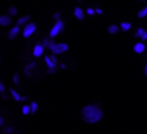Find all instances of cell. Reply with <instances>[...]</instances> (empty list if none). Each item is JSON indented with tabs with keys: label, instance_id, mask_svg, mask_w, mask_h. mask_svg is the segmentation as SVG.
<instances>
[{
	"label": "cell",
	"instance_id": "cell-30",
	"mask_svg": "<svg viewBox=\"0 0 147 134\" xmlns=\"http://www.w3.org/2000/svg\"><path fill=\"white\" fill-rule=\"evenodd\" d=\"M0 25H1V16H0Z\"/></svg>",
	"mask_w": 147,
	"mask_h": 134
},
{
	"label": "cell",
	"instance_id": "cell-8",
	"mask_svg": "<svg viewBox=\"0 0 147 134\" xmlns=\"http://www.w3.org/2000/svg\"><path fill=\"white\" fill-rule=\"evenodd\" d=\"M133 50H134V52H136V53H143L144 50H146V46H144L143 42H138V43H136V44H134Z\"/></svg>",
	"mask_w": 147,
	"mask_h": 134
},
{
	"label": "cell",
	"instance_id": "cell-17",
	"mask_svg": "<svg viewBox=\"0 0 147 134\" xmlns=\"http://www.w3.org/2000/svg\"><path fill=\"white\" fill-rule=\"evenodd\" d=\"M144 31H146V30H144V29L139 28V29H138V30H137V31H136V34H134V35H136V36H137V38H142V35H143V34H144Z\"/></svg>",
	"mask_w": 147,
	"mask_h": 134
},
{
	"label": "cell",
	"instance_id": "cell-15",
	"mask_svg": "<svg viewBox=\"0 0 147 134\" xmlns=\"http://www.w3.org/2000/svg\"><path fill=\"white\" fill-rule=\"evenodd\" d=\"M120 29L124 31H129L131 29V24L130 22H121L120 24Z\"/></svg>",
	"mask_w": 147,
	"mask_h": 134
},
{
	"label": "cell",
	"instance_id": "cell-24",
	"mask_svg": "<svg viewBox=\"0 0 147 134\" xmlns=\"http://www.w3.org/2000/svg\"><path fill=\"white\" fill-rule=\"evenodd\" d=\"M13 81H14V83H18V74H14L13 75Z\"/></svg>",
	"mask_w": 147,
	"mask_h": 134
},
{
	"label": "cell",
	"instance_id": "cell-12",
	"mask_svg": "<svg viewBox=\"0 0 147 134\" xmlns=\"http://www.w3.org/2000/svg\"><path fill=\"white\" fill-rule=\"evenodd\" d=\"M11 95L13 96V99L16 102H21V100H24V99H25L24 96H21V95H20L18 92H17L16 90H13V89H11Z\"/></svg>",
	"mask_w": 147,
	"mask_h": 134
},
{
	"label": "cell",
	"instance_id": "cell-6",
	"mask_svg": "<svg viewBox=\"0 0 147 134\" xmlns=\"http://www.w3.org/2000/svg\"><path fill=\"white\" fill-rule=\"evenodd\" d=\"M20 34V26H13V28H11V30L8 31V38L9 39H14L17 35Z\"/></svg>",
	"mask_w": 147,
	"mask_h": 134
},
{
	"label": "cell",
	"instance_id": "cell-9",
	"mask_svg": "<svg viewBox=\"0 0 147 134\" xmlns=\"http://www.w3.org/2000/svg\"><path fill=\"white\" fill-rule=\"evenodd\" d=\"M45 60H46V63H47V65H48V73H53L55 72V68H56V64L51 60V57L50 56H46L45 57Z\"/></svg>",
	"mask_w": 147,
	"mask_h": 134
},
{
	"label": "cell",
	"instance_id": "cell-2",
	"mask_svg": "<svg viewBox=\"0 0 147 134\" xmlns=\"http://www.w3.org/2000/svg\"><path fill=\"white\" fill-rule=\"evenodd\" d=\"M48 48L52 51L53 55H60V53H64L69 50V46L67 43H55L52 38H50V43H48Z\"/></svg>",
	"mask_w": 147,
	"mask_h": 134
},
{
	"label": "cell",
	"instance_id": "cell-16",
	"mask_svg": "<svg viewBox=\"0 0 147 134\" xmlns=\"http://www.w3.org/2000/svg\"><path fill=\"white\" fill-rule=\"evenodd\" d=\"M8 12H9V16H11V17H14V16L17 14V8H16V7L12 5V7H9Z\"/></svg>",
	"mask_w": 147,
	"mask_h": 134
},
{
	"label": "cell",
	"instance_id": "cell-22",
	"mask_svg": "<svg viewBox=\"0 0 147 134\" xmlns=\"http://www.w3.org/2000/svg\"><path fill=\"white\" fill-rule=\"evenodd\" d=\"M4 91H5V86H4L3 82L0 81V92H1V94H4Z\"/></svg>",
	"mask_w": 147,
	"mask_h": 134
},
{
	"label": "cell",
	"instance_id": "cell-7",
	"mask_svg": "<svg viewBox=\"0 0 147 134\" xmlns=\"http://www.w3.org/2000/svg\"><path fill=\"white\" fill-rule=\"evenodd\" d=\"M74 17L80 21H82L85 18V12H83V9L81 7H76L74 8Z\"/></svg>",
	"mask_w": 147,
	"mask_h": 134
},
{
	"label": "cell",
	"instance_id": "cell-5",
	"mask_svg": "<svg viewBox=\"0 0 147 134\" xmlns=\"http://www.w3.org/2000/svg\"><path fill=\"white\" fill-rule=\"evenodd\" d=\"M43 52H45V47H43V44H35V47H34V50H33L34 57H40V56L43 55Z\"/></svg>",
	"mask_w": 147,
	"mask_h": 134
},
{
	"label": "cell",
	"instance_id": "cell-13",
	"mask_svg": "<svg viewBox=\"0 0 147 134\" xmlns=\"http://www.w3.org/2000/svg\"><path fill=\"white\" fill-rule=\"evenodd\" d=\"M107 30H108L109 34H117L119 33V30H120V26H117V25H115L113 24V25H109Z\"/></svg>",
	"mask_w": 147,
	"mask_h": 134
},
{
	"label": "cell",
	"instance_id": "cell-18",
	"mask_svg": "<svg viewBox=\"0 0 147 134\" xmlns=\"http://www.w3.org/2000/svg\"><path fill=\"white\" fill-rule=\"evenodd\" d=\"M30 107H31V113H35V112L38 111V103H36V102H31Z\"/></svg>",
	"mask_w": 147,
	"mask_h": 134
},
{
	"label": "cell",
	"instance_id": "cell-19",
	"mask_svg": "<svg viewBox=\"0 0 147 134\" xmlns=\"http://www.w3.org/2000/svg\"><path fill=\"white\" fill-rule=\"evenodd\" d=\"M22 113H24V114L31 113V107H30V106H24V107H22Z\"/></svg>",
	"mask_w": 147,
	"mask_h": 134
},
{
	"label": "cell",
	"instance_id": "cell-28",
	"mask_svg": "<svg viewBox=\"0 0 147 134\" xmlns=\"http://www.w3.org/2000/svg\"><path fill=\"white\" fill-rule=\"evenodd\" d=\"M144 74H146V75H147V64H146V65H144Z\"/></svg>",
	"mask_w": 147,
	"mask_h": 134
},
{
	"label": "cell",
	"instance_id": "cell-31",
	"mask_svg": "<svg viewBox=\"0 0 147 134\" xmlns=\"http://www.w3.org/2000/svg\"><path fill=\"white\" fill-rule=\"evenodd\" d=\"M139 1H144V0H139Z\"/></svg>",
	"mask_w": 147,
	"mask_h": 134
},
{
	"label": "cell",
	"instance_id": "cell-27",
	"mask_svg": "<svg viewBox=\"0 0 147 134\" xmlns=\"http://www.w3.org/2000/svg\"><path fill=\"white\" fill-rule=\"evenodd\" d=\"M95 13H98V14H102V13H103V11H102V9H100V8H96V9H95Z\"/></svg>",
	"mask_w": 147,
	"mask_h": 134
},
{
	"label": "cell",
	"instance_id": "cell-10",
	"mask_svg": "<svg viewBox=\"0 0 147 134\" xmlns=\"http://www.w3.org/2000/svg\"><path fill=\"white\" fill-rule=\"evenodd\" d=\"M30 22V16H22V17H20L18 20H17V26H25V25H28V24Z\"/></svg>",
	"mask_w": 147,
	"mask_h": 134
},
{
	"label": "cell",
	"instance_id": "cell-1",
	"mask_svg": "<svg viewBox=\"0 0 147 134\" xmlns=\"http://www.w3.org/2000/svg\"><path fill=\"white\" fill-rule=\"evenodd\" d=\"M82 120L87 124H96L102 120L103 111L95 104H87L82 108Z\"/></svg>",
	"mask_w": 147,
	"mask_h": 134
},
{
	"label": "cell",
	"instance_id": "cell-21",
	"mask_svg": "<svg viewBox=\"0 0 147 134\" xmlns=\"http://www.w3.org/2000/svg\"><path fill=\"white\" fill-rule=\"evenodd\" d=\"M86 13H87V14H90V16H94V14H95V9H92V8H87V9H86Z\"/></svg>",
	"mask_w": 147,
	"mask_h": 134
},
{
	"label": "cell",
	"instance_id": "cell-4",
	"mask_svg": "<svg viewBox=\"0 0 147 134\" xmlns=\"http://www.w3.org/2000/svg\"><path fill=\"white\" fill-rule=\"evenodd\" d=\"M36 31V25L34 22H29L28 25L24 26V30H22V35L24 38H30L34 33Z\"/></svg>",
	"mask_w": 147,
	"mask_h": 134
},
{
	"label": "cell",
	"instance_id": "cell-14",
	"mask_svg": "<svg viewBox=\"0 0 147 134\" xmlns=\"http://www.w3.org/2000/svg\"><path fill=\"white\" fill-rule=\"evenodd\" d=\"M137 16H138V18H144V17L147 16V5L143 7L142 9H139L138 13H137Z\"/></svg>",
	"mask_w": 147,
	"mask_h": 134
},
{
	"label": "cell",
	"instance_id": "cell-29",
	"mask_svg": "<svg viewBox=\"0 0 147 134\" xmlns=\"http://www.w3.org/2000/svg\"><path fill=\"white\" fill-rule=\"evenodd\" d=\"M0 125H3V119L0 117Z\"/></svg>",
	"mask_w": 147,
	"mask_h": 134
},
{
	"label": "cell",
	"instance_id": "cell-23",
	"mask_svg": "<svg viewBox=\"0 0 147 134\" xmlns=\"http://www.w3.org/2000/svg\"><path fill=\"white\" fill-rule=\"evenodd\" d=\"M53 18H55L56 21H59V20H60V12H57V13H55V14H53Z\"/></svg>",
	"mask_w": 147,
	"mask_h": 134
},
{
	"label": "cell",
	"instance_id": "cell-11",
	"mask_svg": "<svg viewBox=\"0 0 147 134\" xmlns=\"http://www.w3.org/2000/svg\"><path fill=\"white\" fill-rule=\"evenodd\" d=\"M12 25V17L9 14L1 16V26H11Z\"/></svg>",
	"mask_w": 147,
	"mask_h": 134
},
{
	"label": "cell",
	"instance_id": "cell-26",
	"mask_svg": "<svg viewBox=\"0 0 147 134\" xmlns=\"http://www.w3.org/2000/svg\"><path fill=\"white\" fill-rule=\"evenodd\" d=\"M141 39H142V40H146V39H147V31H144V34H143V35H142V38H141Z\"/></svg>",
	"mask_w": 147,
	"mask_h": 134
},
{
	"label": "cell",
	"instance_id": "cell-25",
	"mask_svg": "<svg viewBox=\"0 0 147 134\" xmlns=\"http://www.w3.org/2000/svg\"><path fill=\"white\" fill-rule=\"evenodd\" d=\"M51 57V60H52L53 63H55V64H57V59H56V56L55 55H52V56H50Z\"/></svg>",
	"mask_w": 147,
	"mask_h": 134
},
{
	"label": "cell",
	"instance_id": "cell-20",
	"mask_svg": "<svg viewBox=\"0 0 147 134\" xmlns=\"http://www.w3.org/2000/svg\"><path fill=\"white\" fill-rule=\"evenodd\" d=\"M34 65H35V64H34V63H31V64H29L28 65V67H26V69H25V73H26V74H30V69H33V68H34Z\"/></svg>",
	"mask_w": 147,
	"mask_h": 134
},
{
	"label": "cell",
	"instance_id": "cell-3",
	"mask_svg": "<svg viewBox=\"0 0 147 134\" xmlns=\"http://www.w3.org/2000/svg\"><path fill=\"white\" fill-rule=\"evenodd\" d=\"M64 26H65V24H64V21H63V20L56 21L55 25L52 26V29H51V31H50V38H52V39H53L56 35H59L61 31L64 30Z\"/></svg>",
	"mask_w": 147,
	"mask_h": 134
}]
</instances>
